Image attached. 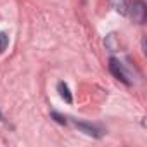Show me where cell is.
<instances>
[{"instance_id":"5b68a950","label":"cell","mask_w":147,"mask_h":147,"mask_svg":"<svg viewBox=\"0 0 147 147\" xmlns=\"http://www.w3.org/2000/svg\"><path fill=\"white\" fill-rule=\"evenodd\" d=\"M109 4L113 5V9L121 14V16H126V11H128V4L126 0H109Z\"/></svg>"},{"instance_id":"277c9868","label":"cell","mask_w":147,"mask_h":147,"mask_svg":"<svg viewBox=\"0 0 147 147\" xmlns=\"http://www.w3.org/2000/svg\"><path fill=\"white\" fill-rule=\"evenodd\" d=\"M57 90H59V95H61L67 104L73 102V95H71V92H69V87H67L64 82H59V83H57Z\"/></svg>"},{"instance_id":"3957f363","label":"cell","mask_w":147,"mask_h":147,"mask_svg":"<svg viewBox=\"0 0 147 147\" xmlns=\"http://www.w3.org/2000/svg\"><path fill=\"white\" fill-rule=\"evenodd\" d=\"M73 123H75V126H76L80 131H83V133H85V135H88V137L100 138V137L104 135V130H102L100 126H97V125L85 123V121H73Z\"/></svg>"},{"instance_id":"6da1fadb","label":"cell","mask_w":147,"mask_h":147,"mask_svg":"<svg viewBox=\"0 0 147 147\" xmlns=\"http://www.w3.org/2000/svg\"><path fill=\"white\" fill-rule=\"evenodd\" d=\"M126 16H130V19L137 24H144L147 19V5L144 0H133L131 5L126 11Z\"/></svg>"},{"instance_id":"7a4b0ae2","label":"cell","mask_w":147,"mask_h":147,"mask_svg":"<svg viewBox=\"0 0 147 147\" xmlns=\"http://www.w3.org/2000/svg\"><path fill=\"white\" fill-rule=\"evenodd\" d=\"M109 71L113 73V76H114V78H118L119 82H123L126 87H130V85H131L130 73L126 71L125 64H123L119 59H116V57H111V59H109Z\"/></svg>"},{"instance_id":"8992f818","label":"cell","mask_w":147,"mask_h":147,"mask_svg":"<svg viewBox=\"0 0 147 147\" xmlns=\"http://www.w3.org/2000/svg\"><path fill=\"white\" fill-rule=\"evenodd\" d=\"M9 45V36L4 33V31H0V54H2Z\"/></svg>"},{"instance_id":"ba28073f","label":"cell","mask_w":147,"mask_h":147,"mask_svg":"<svg viewBox=\"0 0 147 147\" xmlns=\"http://www.w3.org/2000/svg\"><path fill=\"white\" fill-rule=\"evenodd\" d=\"M50 116H52V118H54V119H55L59 125H67V118H66V116H62L61 113H57V111H52V113H50Z\"/></svg>"},{"instance_id":"52a82bcc","label":"cell","mask_w":147,"mask_h":147,"mask_svg":"<svg viewBox=\"0 0 147 147\" xmlns=\"http://www.w3.org/2000/svg\"><path fill=\"white\" fill-rule=\"evenodd\" d=\"M114 40H116V36H114L113 33L106 36V45L109 47V50H111V52H116V49H118V47H116V43H114Z\"/></svg>"},{"instance_id":"9c48e42d","label":"cell","mask_w":147,"mask_h":147,"mask_svg":"<svg viewBox=\"0 0 147 147\" xmlns=\"http://www.w3.org/2000/svg\"><path fill=\"white\" fill-rule=\"evenodd\" d=\"M0 119H2V121H4V116H2V114H0Z\"/></svg>"}]
</instances>
